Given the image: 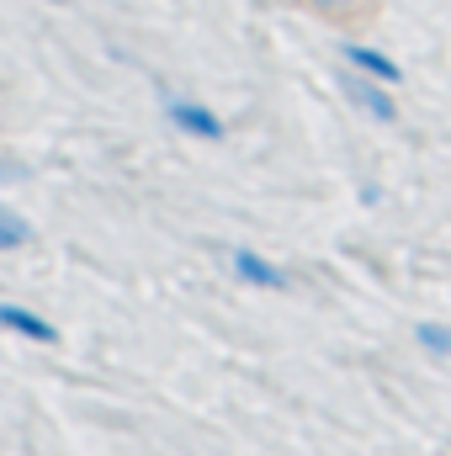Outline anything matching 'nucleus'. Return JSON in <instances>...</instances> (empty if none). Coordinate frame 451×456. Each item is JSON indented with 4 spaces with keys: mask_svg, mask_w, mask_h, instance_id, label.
<instances>
[{
    "mask_svg": "<svg viewBox=\"0 0 451 456\" xmlns=\"http://www.w3.org/2000/svg\"><path fill=\"white\" fill-rule=\"evenodd\" d=\"M308 5H319V11H340L345 0H308Z\"/></svg>",
    "mask_w": 451,
    "mask_h": 456,
    "instance_id": "nucleus-8",
    "label": "nucleus"
},
{
    "mask_svg": "<svg viewBox=\"0 0 451 456\" xmlns=\"http://www.w3.org/2000/svg\"><path fill=\"white\" fill-rule=\"evenodd\" d=\"M0 330L16 335V340H27V345H53L59 340V330H53L37 308H27V303H0Z\"/></svg>",
    "mask_w": 451,
    "mask_h": 456,
    "instance_id": "nucleus-5",
    "label": "nucleus"
},
{
    "mask_svg": "<svg viewBox=\"0 0 451 456\" xmlns=\"http://www.w3.org/2000/svg\"><path fill=\"white\" fill-rule=\"evenodd\" d=\"M165 122L181 138H197V143H224V133H228L218 107H208L202 96H165Z\"/></svg>",
    "mask_w": 451,
    "mask_h": 456,
    "instance_id": "nucleus-1",
    "label": "nucleus"
},
{
    "mask_svg": "<svg viewBox=\"0 0 451 456\" xmlns=\"http://www.w3.org/2000/svg\"><path fill=\"white\" fill-rule=\"evenodd\" d=\"M345 102L366 117V122H382V127L398 122V102H393V91L377 86V80H361V75H350V69H345Z\"/></svg>",
    "mask_w": 451,
    "mask_h": 456,
    "instance_id": "nucleus-4",
    "label": "nucleus"
},
{
    "mask_svg": "<svg viewBox=\"0 0 451 456\" xmlns=\"http://www.w3.org/2000/svg\"><path fill=\"white\" fill-rule=\"evenodd\" d=\"M228 271H234V281L260 287V292H287V287H292V276H287L271 255H260V249H250V244L228 249Z\"/></svg>",
    "mask_w": 451,
    "mask_h": 456,
    "instance_id": "nucleus-3",
    "label": "nucleus"
},
{
    "mask_svg": "<svg viewBox=\"0 0 451 456\" xmlns=\"http://www.w3.org/2000/svg\"><path fill=\"white\" fill-rule=\"evenodd\" d=\"M48 5H53V0H48Z\"/></svg>",
    "mask_w": 451,
    "mask_h": 456,
    "instance_id": "nucleus-9",
    "label": "nucleus"
},
{
    "mask_svg": "<svg viewBox=\"0 0 451 456\" xmlns=\"http://www.w3.org/2000/svg\"><path fill=\"white\" fill-rule=\"evenodd\" d=\"M27 244H32V224L0 202V249H27Z\"/></svg>",
    "mask_w": 451,
    "mask_h": 456,
    "instance_id": "nucleus-6",
    "label": "nucleus"
},
{
    "mask_svg": "<svg viewBox=\"0 0 451 456\" xmlns=\"http://www.w3.org/2000/svg\"><path fill=\"white\" fill-rule=\"evenodd\" d=\"M414 340H420V350L425 355H441V361H451V324H414Z\"/></svg>",
    "mask_w": 451,
    "mask_h": 456,
    "instance_id": "nucleus-7",
    "label": "nucleus"
},
{
    "mask_svg": "<svg viewBox=\"0 0 451 456\" xmlns=\"http://www.w3.org/2000/svg\"><path fill=\"white\" fill-rule=\"evenodd\" d=\"M340 64H345L350 75H361V80L388 86V91L404 86V64H398L388 48H377V43H340Z\"/></svg>",
    "mask_w": 451,
    "mask_h": 456,
    "instance_id": "nucleus-2",
    "label": "nucleus"
}]
</instances>
